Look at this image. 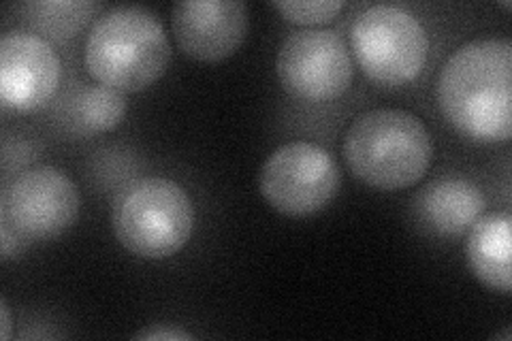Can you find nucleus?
I'll use <instances>...</instances> for the list:
<instances>
[{"instance_id":"a211bd4d","label":"nucleus","mask_w":512,"mask_h":341,"mask_svg":"<svg viewBox=\"0 0 512 341\" xmlns=\"http://www.w3.org/2000/svg\"><path fill=\"white\" fill-rule=\"evenodd\" d=\"M0 337H3V341H9L11 337V312H9V305L7 301L3 299L0 301Z\"/></svg>"},{"instance_id":"423d86ee","label":"nucleus","mask_w":512,"mask_h":341,"mask_svg":"<svg viewBox=\"0 0 512 341\" xmlns=\"http://www.w3.org/2000/svg\"><path fill=\"white\" fill-rule=\"evenodd\" d=\"M259 188L265 201L291 218L323 211L340 190V169L333 156L310 141H291L269 154Z\"/></svg>"},{"instance_id":"ddd939ff","label":"nucleus","mask_w":512,"mask_h":341,"mask_svg":"<svg viewBox=\"0 0 512 341\" xmlns=\"http://www.w3.org/2000/svg\"><path fill=\"white\" fill-rule=\"evenodd\" d=\"M126 116V94L107 86L79 88L62 99L60 122L75 137H90L116 128Z\"/></svg>"},{"instance_id":"0eeeda50","label":"nucleus","mask_w":512,"mask_h":341,"mask_svg":"<svg viewBox=\"0 0 512 341\" xmlns=\"http://www.w3.org/2000/svg\"><path fill=\"white\" fill-rule=\"evenodd\" d=\"M79 216V192L67 175L54 167L20 173L3 190L0 220L24 241L56 239Z\"/></svg>"},{"instance_id":"f3484780","label":"nucleus","mask_w":512,"mask_h":341,"mask_svg":"<svg viewBox=\"0 0 512 341\" xmlns=\"http://www.w3.org/2000/svg\"><path fill=\"white\" fill-rule=\"evenodd\" d=\"M135 339L141 341H186V339H195V335L188 331H178V329H148L135 335Z\"/></svg>"},{"instance_id":"1a4fd4ad","label":"nucleus","mask_w":512,"mask_h":341,"mask_svg":"<svg viewBox=\"0 0 512 341\" xmlns=\"http://www.w3.org/2000/svg\"><path fill=\"white\" fill-rule=\"evenodd\" d=\"M60 84V58L37 32L13 30L0 41V101L15 113H30L52 101Z\"/></svg>"},{"instance_id":"9b49d317","label":"nucleus","mask_w":512,"mask_h":341,"mask_svg":"<svg viewBox=\"0 0 512 341\" xmlns=\"http://www.w3.org/2000/svg\"><path fill=\"white\" fill-rule=\"evenodd\" d=\"M487 201L480 188L461 177H444L416 194L414 211L431 233L459 237L485 214Z\"/></svg>"},{"instance_id":"dca6fc26","label":"nucleus","mask_w":512,"mask_h":341,"mask_svg":"<svg viewBox=\"0 0 512 341\" xmlns=\"http://www.w3.org/2000/svg\"><path fill=\"white\" fill-rule=\"evenodd\" d=\"M28 241H24L18 233H15L11 226L7 222L0 220V248H3V252H0V256H3V261L7 263L9 258L18 256Z\"/></svg>"},{"instance_id":"7ed1b4c3","label":"nucleus","mask_w":512,"mask_h":341,"mask_svg":"<svg viewBox=\"0 0 512 341\" xmlns=\"http://www.w3.org/2000/svg\"><path fill=\"white\" fill-rule=\"evenodd\" d=\"M344 158L363 184L378 190H402L427 173L434 143L414 113L372 109L350 124L344 137Z\"/></svg>"},{"instance_id":"6e6552de","label":"nucleus","mask_w":512,"mask_h":341,"mask_svg":"<svg viewBox=\"0 0 512 341\" xmlns=\"http://www.w3.org/2000/svg\"><path fill=\"white\" fill-rule=\"evenodd\" d=\"M276 71L297 99L325 103L342 96L355 69L344 41L333 30H297L280 45Z\"/></svg>"},{"instance_id":"f257e3e1","label":"nucleus","mask_w":512,"mask_h":341,"mask_svg":"<svg viewBox=\"0 0 512 341\" xmlns=\"http://www.w3.org/2000/svg\"><path fill=\"white\" fill-rule=\"evenodd\" d=\"M512 43L478 39L461 45L438 77V105L472 141L502 143L512 135Z\"/></svg>"},{"instance_id":"f03ea898","label":"nucleus","mask_w":512,"mask_h":341,"mask_svg":"<svg viewBox=\"0 0 512 341\" xmlns=\"http://www.w3.org/2000/svg\"><path fill=\"white\" fill-rule=\"evenodd\" d=\"M86 67L101 86L141 92L163 77L171 47L158 15L139 5L105 11L86 41Z\"/></svg>"},{"instance_id":"20e7f679","label":"nucleus","mask_w":512,"mask_h":341,"mask_svg":"<svg viewBox=\"0 0 512 341\" xmlns=\"http://www.w3.org/2000/svg\"><path fill=\"white\" fill-rule=\"evenodd\" d=\"M111 224L128 252L160 261L186 246L195 226V207L180 184L167 177H143L122 190Z\"/></svg>"},{"instance_id":"2eb2a0df","label":"nucleus","mask_w":512,"mask_h":341,"mask_svg":"<svg viewBox=\"0 0 512 341\" xmlns=\"http://www.w3.org/2000/svg\"><path fill=\"white\" fill-rule=\"evenodd\" d=\"M276 7L288 22L312 26V24H325L333 20L344 9L342 0H314V3H301V0H276L271 3Z\"/></svg>"},{"instance_id":"9d476101","label":"nucleus","mask_w":512,"mask_h":341,"mask_svg":"<svg viewBox=\"0 0 512 341\" xmlns=\"http://www.w3.org/2000/svg\"><path fill=\"white\" fill-rule=\"evenodd\" d=\"M173 32L190 58L220 62L244 43L248 7L242 0H182L173 9Z\"/></svg>"},{"instance_id":"f8f14e48","label":"nucleus","mask_w":512,"mask_h":341,"mask_svg":"<svg viewBox=\"0 0 512 341\" xmlns=\"http://www.w3.org/2000/svg\"><path fill=\"white\" fill-rule=\"evenodd\" d=\"M468 263L485 286L510 295L512 288V218L483 214L468 231Z\"/></svg>"},{"instance_id":"4468645a","label":"nucleus","mask_w":512,"mask_h":341,"mask_svg":"<svg viewBox=\"0 0 512 341\" xmlns=\"http://www.w3.org/2000/svg\"><path fill=\"white\" fill-rule=\"evenodd\" d=\"M99 11L92 0H32L20 7L24 22L50 39H69L82 30Z\"/></svg>"},{"instance_id":"39448f33","label":"nucleus","mask_w":512,"mask_h":341,"mask_svg":"<svg viewBox=\"0 0 512 341\" xmlns=\"http://www.w3.org/2000/svg\"><path fill=\"white\" fill-rule=\"evenodd\" d=\"M350 43L363 73L393 88L419 77L429 50L421 22L393 5H374L359 13L352 22Z\"/></svg>"}]
</instances>
